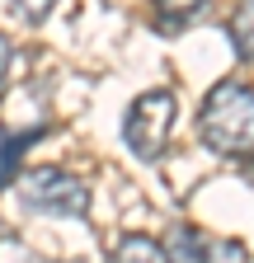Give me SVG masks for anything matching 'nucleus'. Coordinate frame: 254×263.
<instances>
[{
    "label": "nucleus",
    "mask_w": 254,
    "mask_h": 263,
    "mask_svg": "<svg viewBox=\"0 0 254 263\" xmlns=\"http://www.w3.org/2000/svg\"><path fill=\"white\" fill-rule=\"evenodd\" d=\"M10 61H14V43L0 33V89H5V76H10Z\"/></svg>",
    "instance_id": "10"
},
{
    "label": "nucleus",
    "mask_w": 254,
    "mask_h": 263,
    "mask_svg": "<svg viewBox=\"0 0 254 263\" xmlns=\"http://www.w3.org/2000/svg\"><path fill=\"white\" fill-rule=\"evenodd\" d=\"M174 122H179V104L170 89H146L137 94L122 113V146L132 151L137 160H160L170 137H174Z\"/></svg>",
    "instance_id": "2"
},
{
    "label": "nucleus",
    "mask_w": 254,
    "mask_h": 263,
    "mask_svg": "<svg viewBox=\"0 0 254 263\" xmlns=\"http://www.w3.org/2000/svg\"><path fill=\"white\" fill-rule=\"evenodd\" d=\"M170 263H249L245 245L231 235H203L193 226H174L165 240Z\"/></svg>",
    "instance_id": "4"
},
{
    "label": "nucleus",
    "mask_w": 254,
    "mask_h": 263,
    "mask_svg": "<svg viewBox=\"0 0 254 263\" xmlns=\"http://www.w3.org/2000/svg\"><path fill=\"white\" fill-rule=\"evenodd\" d=\"M245 179H249V188H254V160H245Z\"/></svg>",
    "instance_id": "11"
},
{
    "label": "nucleus",
    "mask_w": 254,
    "mask_h": 263,
    "mask_svg": "<svg viewBox=\"0 0 254 263\" xmlns=\"http://www.w3.org/2000/svg\"><path fill=\"white\" fill-rule=\"evenodd\" d=\"M226 38H231V52H235V61L254 66V0H240V5L231 10Z\"/></svg>",
    "instance_id": "7"
},
{
    "label": "nucleus",
    "mask_w": 254,
    "mask_h": 263,
    "mask_svg": "<svg viewBox=\"0 0 254 263\" xmlns=\"http://www.w3.org/2000/svg\"><path fill=\"white\" fill-rule=\"evenodd\" d=\"M198 137L221 160H254V89L245 80H216L198 108Z\"/></svg>",
    "instance_id": "1"
},
{
    "label": "nucleus",
    "mask_w": 254,
    "mask_h": 263,
    "mask_svg": "<svg viewBox=\"0 0 254 263\" xmlns=\"http://www.w3.org/2000/svg\"><path fill=\"white\" fill-rule=\"evenodd\" d=\"M108 263H170L165 245L155 240V235H141V230H127V235H118Z\"/></svg>",
    "instance_id": "6"
},
{
    "label": "nucleus",
    "mask_w": 254,
    "mask_h": 263,
    "mask_svg": "<svg viewBox=\"0 0 254 263\" xmlns=\"http://www.w3.org/2000/svg\"><path fill=\"white\" fill-rule=\"evenodd\" d=\"M207 14V0H151V24L165 38H179L188 24H198Z\"/></svg>",
    "instance_id": "5"
},
{
    "label": "nucleus",
    "mask_w": 254,
    "mask_h": 263,
    "mask_svg": "<svg viewBox=\"0 0 254 263\" xmlns=\"http://www.w3.org/2000/svg\"><path fill=\"white\" fill-rule=\"evenodd\" d=\"M5 5H10L24 24H43V19H47V10H52V0H5Z\"/></svg>",
    "instance_id": "9"
},
{
    "label": "nucleus",
    "mask_w": 254,
    "mask_h": 263,
    "mask_svg": "<svg viewBox=\"0 0 254 263\" xmlns=\"http://www.w3.org/2000/svg\"><path fill=\"white\" fill-rule=\"evenodd\" d=\"M19 202L28 212H43V216H66V221H80L89 212V188L85 179L57 170V164H38L19 179Z\"/></svg>",
    "instance_id": "3"
},
{
    "label": "nucleus",
    "mask_w": 254,
    "mask_h": 263,
    "mask_svg": "<svg viewBox=\"0 0 254 263\" xmlns=\"http://www.w3.org/2000/svg\"><path fill=\"white\" fill-rule=\"evenodd\" d=\"M38 137H43V127H28V132H10V137H0V188H5V179H14L24 151L33 146Z\"/></svg>",
    "instance_id": "8"
}]
</instances>
